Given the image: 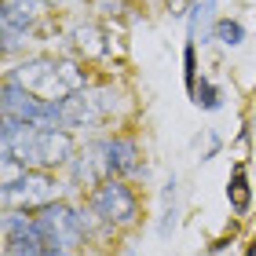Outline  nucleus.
<instances>
[{
  "mask_svg": "<svg viewBox=\"0 0 256 256\" xmlns=\"http://www.w3.org/2000/svg\"><path fill=\"white\" fill-rule=\"evenodd\" d=\"M106 154H110L106 158V168L110 172H124V168L136 165V161H132L136 158V146L132 143H106Z\"/></svg>",
  "mask_w": 256,
  "mask_h": 256,
  "instance_id": "nucleus-5",
  "label": "nucleus"
},
{
  "mask_svg": "<svg viewBox=\"0 0 256 256\" xmlns=\"http://www.w3.org/2000/svg\"><path fill=\"white\" fill-rule=\"evenodd\" d=\"M33 220H37V230H40V238H44L48 249H70V246L80 242V234H84L77 212H70L62 205H44Z\"/></svg>",
  "mask_w": 256,
  "mask_h": 256,
  "instance_id": "nucleus-2",
  "label": "nucleus"
},
{
  "mask_svg": "<svg viewBox=\"0 0 256 256\" xmlns=\"http://www.w3.org/2000/svg\"><path fill=\"white\" fill-rule=\"evenodd\" d=\"M183 66H187V88L194 96V88H198V52H194V44L183 48Z\"/></svg>",
  "mask_w": 256,
  "mask_h": 256,
  "instance_id": "nucleus-8",
  "label": "nucleus"
},
{
  "mask_svg": "<svg viewBox=\"0 0 256 256\" xmlns=\"http://www.w3.org/2000/svg\"><path fill=\"white\" fill-rule=\"evenodd\" d=\"M227 198H230V208H234L238 216H246V212H249L252 190H249V176H246V168H234V176H230V187H227Z\"/></svg>",
  "mask_w": 256,
  "mask_h": 256,
  "instance_id": "nucleus-4",
  "label": "nucleus"
},
{
  "mask_svg": "<svg viewBox=\"0 0 256 256\" xmlns=\"http://www.w3.org/2000/svg\"><path fill=\"white\" fill-rule=\"evenodd\" d=\"M4 118H15L22 124H33V128H44V124H55L62 118V106H55L48 99H37L33 92H26L18 80H8L4 88Z\"/></svg>",
  "mask_w": 256,
  "mask_h": 256,
  "instance_id": "nucleus-1",
  "label": "nucleus"
},
{
  "mask_svg": "<svg viewBox=\"0 0 256 256\" xmlns=\"http://www.w3.org/2000/svg\"><path fill=\"white\" fill-rule=\"evenodd\" d=\"M246 256H256V242H252V246H249V252H246Z\"/></svg>",
  "mask_w": 256,
  "mask_h": 256,
  "instance_id": "nucleus-10",
  "label": "nucleus"
},
{
  "mask_svg": "<svg viewBox=\"0 0 256 256\" xmlns=\"http://www.w3.org/2000/svg\"><path fill=\"white\" fill-rule=\"evenodd\" d=\"M216 37L234 48V44L246 40V30H242V22H234V18H220V22H216Z\"/></svg>",
  "mask_w": 256,
  "mask_h": 256,
  "instance_id": "nucleus-6",
  "label": "nucleus"
},
{
  "mask_svg": "<svg viewBox=\"0 0 256 256\" xmlns=\"http://www.w3.org/2000/svg\"><path fill=\"white\" fill-rule=\"evenodd\" d=\"M96 212L106 216V220H121V224H128V220L136 216V198H132V190H128L124 183L110 180L106 187H99V194H96Z\"/></svg>",
  "mask_w": 256,
  "mask_h": 256,
  "instance_id": "nucleus-3",
  "label": "nucleus"
},
{
  "mask_svg": "<svg viewBox=\"0 0 256 256\" xmlns=\"http://www.w3.org/2000/svg\"><path fill=\"white\" fill-rule=\"evenodd\" d=\"M194 102H198V106H205V110H216L220 106V92L208 84V80H202V84L194 88Z\"/></svg>",
  "mask_w": 256,
  "mask_h": 256,
  "instance_id": "nucleus-7",
  "label": "nucleus"
},
{
  "mask_svg": "<svg viewBox=\"0 0 256 256\" xmlns=\"http://www.w3.org/2000/svg\"><path fill=\"white\" fill-rule=\"evenodd\" d=\"M48 256H66V249H52V252H48Z\"/></svg>",
  "mask_w": 256,
  "mask_h": 256,
  "instance_id": "nucleus-9",
  "label": "nucleus"
}]
</instances>
